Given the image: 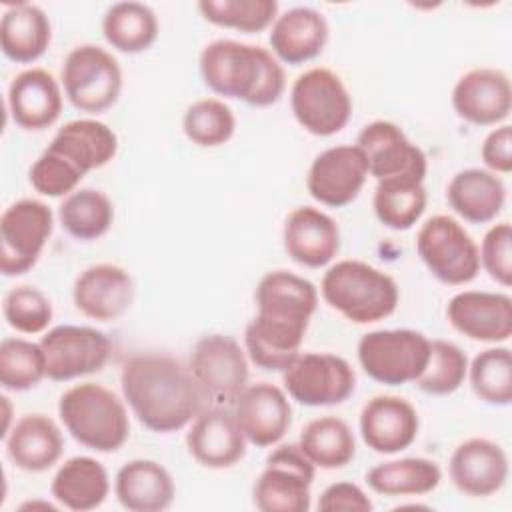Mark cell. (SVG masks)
I'll list each match as a JSON object with an SVG mask.
<instances>
[{
    "mask_svg": "<svg viewBox=\"0 0 512 512\" xmlns=\"http://www.w3.org/2000/svg\"><path fill=\"white\" fill-rule=\"evenodd\" d=\"M298 446L316 468L324 470L344 468L356 454L352 428L338 416L310 420L300 432Z\"/></svg>",
    "mask_w": 512,
    "mask_h": 512,
    "instance_id": "36",
    "label": "cell"
},
{
    "mask_svg": "<svg viewBox=\"0 0 512 512\" xmlns=\"http://www.w3.org/2000/svg\"><path fill=\"white\" fill-rule=\"evenodd\" d=\"M60 226L80 242L102 238L114 222L112 200L96 188H78L58 206Z\"/></svg>",
    "mask_w": 512,
    "mask_h": 512,
    "instance_id": "37",
    "label": "cell"
},
{
    "mask_svg": "<svg viewBox=\"0 0 512 512\" xmlns=\"http://www.w3.org/2000/svg\"><path fill=\"white\" fill-rule=\"evenodd\" d=\"M452 108L468 124L498 126L512 110V86L498 68H474L458 78L452 90Z\"/></svg>",
    "mask_w": 512,
    "mask_h": 512,
    "instance_id": "18",
    "label": "cell"
},
{
    "mask_svg": "<svg viewBox=\"0 0 512 512\" xmlns=\"http://www.w3.org/2000/svg\"><path fill=\"white\" fill-rule=\"evenodd\" d=\"M360 436L376 454H398L414 444L420 430L416 408L400 396L378 394L360 412Z\"/></svg>",
    "mask_w": 512,
    "mask_h": 512,
    "instance_id": "21",
    "label": "cell"
},
{
    "mask_svg": "<svg viewBox=\"0 0 512 512\" xmlns=\"http://www.w3.org/2000/svg\"><path fill=\"white\" fill-rule=\"evenodd\" d=\"M450 208L470 224L496 220L506 204V186L500 176L484 168H466L452 176L446 188Z\"/></svg>",
    "mask_w": 512,
    "mask_h": 512,
    "instance_id": "30",
    "label": "cell"
},
{
    "mask_svg": "<svg viewBox=\"0 0 512 512\" xmlns=\"http://www.w3.org/2000/svg\"><path fill=\"white\" fill-rule=\"evenodd\" d=\"M316 466L298 444L274 448L254 482L252 500L260 512H308Z\"/></svg>",
    "mask_w": 512,
    "mask_h": 512,
    "instance_id": "10",
    "label": "cell"
},
{
    "mask_svg": "<svg viewBox=\"0 0 512 512\" xmlns=\"http://www.w3.org/2000/svg\"><path fill=\"white\" fill-rule=\"evenodd\" d=\"M472 392L490 406L512 402V352L506 346L486 348L468 364Z\"/></svg>",
    "mask_w": 512,
    "mask_h": 512,
    "instance_id": "38",
    "label": "cell"
},
{
    "mask_svg": "<svg viewBox=\"0 0 512 512\" xmlns=\"http://www.w3.org/2000/svg\"><path fill=\"white\" fill-rule=\"evenodd\" d=\"M46 378V358L40 342L4 338L0 342V384L10 392H26Z\"/></svg>",
    "mask_w": 512,
    "mask_h": 512,
    "instance_id": "39",
    "label": "cell"
},
{
    "mask_svg": "<svg viewBox=\"0 0 512 512\" xmlns=\"http://www.w3.org/2000/svg\"><path fill=\"white\" fill-rule=\"evenodd\" d=\"M426 172H404L378 180L372 206L374 214L390 230H410L424 214L428 194L424 188Z\"/></svg>",
    "mask_w": 512,
    "mask_h": 512,
    "instance_id": "33",
    "label": "cell"
},
{
    "mask_svg": "<svg viewBox=\"0 0 512 512\" xmlns=\"http://www.w3.org/2000/svg\"><path fill=\"white\" fill-rule=\"evenodd\" d=\"M356 146L366 160L368 176L376 180L404 172H428V158L422 148L412 144L404 130L390 120L366 124L356 138Z\"/></svg>",
    "mask_w": 512,
    "mask_h": 512,
    "instance_id": "24",
    "label": "cell"
},
{
    "mask_svg": "<svg viewBox=\"0 0 512 512\" xmlns=\"http://www.w3.org/2000/svg\"><path fill=\"white\" fill-rule=\"evenodd\" d=\"M246 442L268 448L276 446L292 426V406L286 390L270 382L248 384L232 404Z\"/></svg>",
    "mask_w": 512,
    "mask_h": 512,
    "instance_id": "16",
    "label": "cell"
},
{
    "mask_svg": "<svg viewBox=\"0 0 512 512\" xmlns=\"http://www.w3.org/2000/svg\"><path fill=\"white\" fill-rule=\"evenodd\" d=\"M158 18L142 2H116L102 18V36L118 52L138 54L158 40Z\"/></svg>",
    "mask_w": 512,
    "mask_h": 512,
    "instance_id": "35",
    "label": "cell"
},
{
    "mask_svg": "<svg viewBox=\"0 0 512 512\" xmlns=\"http://www.w3.org/2000/svg\"><path fill=\"white\" fill-rule=\"evenodd\" d=\"M186 448L200 466L222 470L244 458L246 438L230 408L210 406L190 422Z\"/></svg>",
    "mask_w": 512,
    "mask_h": 512,
    "instance_id": "19",
    "label": "cell"
},
{
    "mask_svg": "<svg viewBox=\"0 0 512 512\" xmlns=\"http://www.w3.org/2000/svg\"><path fill=\"white\" fill-rule=\"evenodd\" d=\"M46 358V378L68 382L100 372L112 352L108 336L92 326L60 324L40 338Z\"/></svg>",
    "mask_w": 512,
    "mask_h": 512,
    "instance_id": "14",
    "label": "cell"
},
{
    "mask_svg": "<svg viewBox=\"0 0 512 512\" xmlns=\"http://www.w3.org/2000/svg\"><path fill=\"white\" fill-rule=\"evenodd\" d=\"M114 494L120 506L130 512H162L172 506L176 486L160 462L136 458L116 472Z\"/></svg>",
    "mask_w": 512,
    "mask_h": 512,
    "instance_id": "29",
    "label": "cell"
},
{
    "mask_svg": "<svg viewBox=\"0 0 512 512\" xmlns=\"http://www.w3.org/2000/svg\"><path fill=\"white\" fill-rule=\"evenodd\" d=\"M54 228V214L48 204L36 198H22L10 204L0 216V272L22 276L30 272Z\"/></svg>",
    "mask_w": 512,
    "mask_h": 512,
    "instance_id": "12",
    "label": "cell"
},
{
    "mask_svg": "<svg viewBox=\"0 0 512 512\" xmlns=\"http://www.w3.org/2000/svg\"><path fill=\"white\" fill-rule=\"evenodd\" d=\"M320 294L330 308L354 324H374L394 314L400 302L396 280L362 260L332 264L320 284Z\"/></svg>",
    "mask_w": 512,
    "mask_h": 512,
    "instance_id": "4",
    "label": "cell"
},
{
    "mask_svg": "<svg viewBox=\"0 0 512 512\" xmlns=\"http://www.w3.org/2000/svg\"><path fill=\"white\" fill-rule=\"evenodd\" d=\"M60 80L68 102L86 114L106 112L122 92L118 60L96 44L74 46L64 58Z\"/></svg>",
    "mask_w": 512,
    "mask_h": 512,
    "instance_id": "7",
    "label": "cell"
},
{
    "mask_svg": "<svg viewBox=\"0 0 512 512\" xmlns=\"http://www.w3.org/2000/svg\"><path fill=\"white\" fill-rule=\"evenodd\" d=\"M46 152L68 166L78 178H84L88 172L114 160L118 152V136L100 120L78 118L58 128Z\"/></svg>",
    "mask_w": 512,
    "mask_h": 512,
    "instance_id": "23",
    "label": "cell"
},
{
    "mask_svg": "<svg viewBox=\"0 0 512 512\" xmlns=\"http://www.w3.org/2000/svg\"><path fill=\"white\" fill-rule=\"evenodd\" d=\"M448 472L464 496L488 498L500 492L508 480V456L498 442L474 436L454 448Z\"/></svg>",
    "mask_w": 512,
    "mask_h": 512,
    "instance_id": "22",
    "label": "cell"
},
{
    "mask_svg": "<svg viewBox=\"0 0 512 512\" xmlns=\"http://www.w3.org/2000/svg\"><path fill=\"white\" fill-rule=\"evenodd\" d=\"M52 498L74 512H88L104 504L110 494V476L102 462L90 456L68 458L50 484Z\"/></svg>",
    "mask_w": 512,
    "mask_h": 512,
    "instance_id": "32",
    "label": "cell"
},
{
    "mask_svg": "<svg viewBox=\"0 0 512 512\" xmlns=\"http://www.w3.org/2000/svg\"><path fill=\"white\" fill-rule=\"evenodd\" d=\"M284 390L302 406H336L356 388V372L348 360L328 352H300L282 372Z\"/></svg>",
    "mask_w": 512,
    "mask_h": 512,
    "instance_id": "13",
    "label": "cell"
},
{
    "mask_svg": "<svg viewBox=\"0 0 512 512\" xmlns=\"http://www.w3.org/2000/svg\"><path fill=\"white\" fill-rule=\"evenodd\" d=\"M52 42L48 14L30 2L8 6L0 20V48L16 64H30L42 58Z\"/></svg>",
    "mask_w": 512,
    "mask_h": 512,
    "instance_id": "31",
    "label": "cell"
},
{
    "mask_svg": "<svg viewBox=\"0 0 512 512\" xmlns=\"http://www.w3.org/2000/svg\"><path fill=\"white\" fill-rule=\"evenodd\" d=\"M190 372L212 406L232 408L248 386V358L242 346L226 334L202 336L190 356Z\"/></svg>",
    "mask_w": 512,
    "mask_h": 512,
    "instance_id": "11",
    "label": "cell"
},
{
    "mask_svg": "<svg viewBox=\"0 0 512 512\" xmlns=\"http://www.w3.org/2000/svg\"><path fill=\"white\" fill-rule=\"evenodd\" d=\"M268 40L278 62L298 66L322 54L328 42V22L316 8L296 6L276 16Z\"/></svg>",
    "mask_w": 512,
    "mask_h": 512,
    "instance_id": "27",
    "label": "cell"
},
{
    "mask_svg": "<svg viewBox=\"0 0 512 512\" xmlns=\"http://www.w3.org/2000/svg\"><path fill=\"white\" fill-rule=\"evenodd\" d=\"M202 18L214 26L256 34L274 24L278 16L276 0H202Z\"/></svg>",
    "mask_w": 512,
    "mask_h": 512,
    "instance_id": "40",
    "label": "cell"
},
{
    "mask_svg": "<svg viewBox=\"0 0 512 512\" xmlns=\"http://www.w3.org/2000/svg\"><path fill=\"white\" fill-rule=\"evenodd\" d=\"M10 462L24 472H44L52 468L64 450L58 424L40 412L24 414L4 436Z\"/></svg>",
    "mask_w": 512,
    "mask_h": 512,
    "instance_id": "28",
    "label": "cell"
},
{
    "mask_svg": "<svg viewBox=\"0 0 512 512\" xmlns=\"http://www.w3.org/2000/svg\"><path fill=\"white\" fill-rule=\"evenodd\" d=\"M356 352L368 378L384 386H404L424 372L430 340L412 328L372 330L360 338Z\"/></svg>",
    "mask_w": 512,
    "mask_h": 512,
    "instance_id": "6",
    "label": "cell"
},
{
    "mask_svg": "<svg viewBox=\"0 0 512 512\" xmlns=\"http://www.w3.org/2000/svg\"><path fill=\"white\" fill-rule=\"evenodd\" d=\"M182 130L192 144L200 148H216L234 136L236 116L224 100L202 98L186 108Z\"/></svg>",
    "mask_w": 512,
    "mask_h": 512,
    "instance_id": "41",
    "label": "cell"
},
{
    "mask_svg": "<svg viewBox=\"0 0 512 512\" xmlns=\"http://www.w3.org/2000/svg\"><path fill=\"white\" fill-rule=\"evenodd\" d=\"M6 100L16 126L40 132L60 118L62 86L48 70L28 68L12 78Z\"/></svg>",
    "mask_w": 512,
    "mask_h": 512,
    "instance_id": "26",
    "label": "cell"
},
{
    "mask_svg": "<svg viewBox=\"0 0 512 512\" xmlns=\"http://www.w3.org/2000/svg\"><path fill=\"white\" fill-rule=\"evenodd\" d=\"M366 178L368 166L358 146L340 144L326 148L312 160L306 190L328 208H344L358 198Z\"/></svg>",
    "mask_w": 512,
    "mask_h": 512,
    "instance_id": "15",
    "label": "cell"
},
{
    "mask_svg": "<svg viewBox=\"0 0 512 512\" xmlns=\"http://www.w3.org/2000/svg\"><path fill=\"white\" fill-rule=\"evenodd\" d=\"M296 122L314 136H334L352 116V96L342 78L324 66L302 72L290 90Z\"/></svg>",
    "mask_w": 512,
    "mask_h": 512,
    "instance_id": "9",
    "label": "cell"
},
{
    "mask_svg": "<svg viewBox=\"0 0 512 512\" xmlns=\"http://www.w3.org/2000/svg\"><path fill=\"white\" fill-rule=\"evenodd\" d=\"M446 318L470 340L500 344L512 336V298L504 292L464 290L448 300Z\"/></svg>",
    "mask_w": 512,
    "mask_h": 512,
    "instance_id": "17",
    "label": "cell"
},
{
    "mask_svg": "<svg viewBox=\"0 0 512 512\" xmlns=\"http://www.w3.org/2000/svg\"><path fill=\"white\" fill-rule=\"evenodd\" d=\"M442 470L434 460L412 456L386 460L366 472V484L380 496H424L438 488Z\"/></svg>",
    "mask_w": 512,
    "mask_h": 512,
    "instance_id": "34",
    "label": "cell"
},
{
    "mask_svg": "<svg viewBox=\"0 0 512 512\" xmlns=\"http://www.w3.org/2000/svg\"><path fill=\"white\" fill-rule=\"evenodd\" d=\"M120 386L132 414L154 434L186 428L206 402L190 368L168 354L148 352L128 358Z\"/></svg>",
    "mask_w": 512,
    "mask_h": 512,
    "instance_id": "2",
    "label": "cell"
},
{
    "mask_svg": "<svg viewBox=\"0 0 512 512\" xmlns=\"http://www.w3.org/2000/svg\"><path fill=\"white\" fill-rule=\"evenodd\" d=\"M468 358L460 346L448 340H430V356L424 372L414 382L424 394H454L466 380Z\"/></svg>",
    "mask_w": 512,
    "mask_h": 512,
    "instance_id": "42",
    "label": "cell"
},
{
    "mask_svg": "<svg viewBox=\"0 0 512 512\" xmlns=\"http://www.w3.org/2000/svg\"><path fill=\"white\" fill-rule=\"evenodd\" d=\"M58 416L66 432L94 452H116L130 436L124 402L110 388L96 382L70 386L58 400Z\"/></svg>",
    "mask_w": 512,
    "mask_h": 512,
    "instance_id": "5",
    "label": "cell"
},
{
    "mask_svg": "<svg viewBox=\"0 0 512 512\" xmlns=\"http://www.w3.org/2000/svg\"><path fill=\"white\" fill-rule=\"evenodd\" d=\"M416 252L428 272L448 286L468 284L480 272L478 244L456 218L446 214H436L420 226Z\"/></svg>",
    "mask_w": 512,
    "mask_h": 512,
    "instance_id": "8",
    "label": "cell"
},
{
    "mask_svg": "<svg viewBox=\"0 0 512 512\" xmlns=\"http://www.w3.org/2000/svg\"><path fill=\"white\" fill-rule=\"evenodd\" d=\"M482 162L494 174H510L512 172V128L508 124H500L490 130L480 148Z\"/></svg>",
    "mask_w": 512,
    "mask_h": 512,
    "instance_id": "46",
    "label": "cell"
},
{
    "mask_svg": "<svg viewBox=\"0 0 512 512\" xmlns=\"http://www.w3.org/2000/svg\"><path fill=\"white\" fill-rule=\"evenodd\" d=\"M282 242L296 264L324 268L340 252V228L326 212L314 206H300L286 216Z\"/></svg>",
    "mask_w": 512,
    "mask_h": 512,
    "instance_id": "25",
    "label": "cell"
},
{
    "mask_svg": "<svg viewBox=\"0 0 512 512\" xmlns=\"http://www.w3.org/2000/svg\"><path fill=\"white\" fill-rule=\"evenodd\" d=\"M198 66L214 94L248 106H272L286 90L282 64L262 46L220 38L202 48Z\"/></svg>",
    "mask_w": 512,
    "mask_h": 512,
    "instance_id": "3",
    "label": "cell"
},
{
    "mask_svg": "<svg viewBox=\"0 0 512 512\" xmlns=\"http://www.w3.org/2000/svg\"><path fill=\"white\" fill-rule=\"evenodd\" d=\"M6 324L20 334H42L52 322V302L36 286H16L6 292L2 302Z\"/></svg>",
    "mask_w": 512,
    "mask_h": 512,
    "instance_id": "43",
    "label": "cell"
},
{
    "mask_svg": "<svg viewBox=\"0 0 512 512\" xmlns=\"http://www.w3.org/2000/svg\"><path fill=\"white\" fill-rule=\"evenodd\" d=\"M72 300L80 314L98 322H112L128 312L134 300V280L126 268L100 262L84 268L72 286Z\"/></svg>",
    "mask_w": 512,
    "mask_h": 512,
    "instance_id": "20",
    "label": "cell"
},
{
    "mask_svg": "<svg viewBox=\"0 0 512 512\" xmlns=\"http://www.w3.org/2000/svg\"><path fill=\"white\" fill-rule=\"evenodd\" d=\"M480 268L500 286L512 284V228L510 222H498L488 228L478 248Z\"/></svg>",
    "mask_w": 512,
    "mask_h": 512,
    "instance_id": "44",
    "label": "cell"
},
{
    "mask_svg": "<svg viewBox=\"0 0 512 512\" xmlns=\"http://www.w3.org/2000/svg\"><path fill=\"white\" fill-rule=\"evenodd\" d=\"M372 508L374 504L368 494L354 482H334L322 490L318 500V510L322 512H370Z\"/></svg>",
    "mask_w": 512,
    "mask_h": 512,
    "instance_id": "45",
    "label": "cell"
},
{
    "mask_svg": "<svg viewBox=\"0 0 512 512\" xmlns=\"http://www.w3.org/2000/svg\"><path fill=\"white\" fill-rule=\"evenodd\" d=\"M254 296L258 312L244 332L246 354L262 370L284 372L300 354L318 290L304 276L272 270L260 278Z\"/></svg>",
    "mask_w": 512,
    "mask_h": 512,
    "instance_id": "1",
    "label": "cell"
}]
</instances>
